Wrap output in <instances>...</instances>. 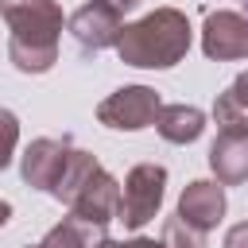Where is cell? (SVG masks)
<instances>
[{
    "mask_svg": "<svg viewBox=\"0 0 248 248\" xmlns=\"http://www.w3.org/2000/svg\"><path fill=\"white\" fill-rule=\"evenodd\" d=\"M8 23V58L19 74H46L58 62L62 8L54 0H0Z\"/></svg>",
    "mask_w": 248,
    "mask_h": 248,
    "instance_id": "obj_1",
    "label": "cell"
},
{
    "mask_svg": "<svg viewBox=\"0 0 248 248\" xmlns=\"http://www.w3.org/2000/svg\"><path fill=\"white\" fill-rule=\"evenodd\" d=\"M190 39H194V27H190L186 12L155 8L143 19L124 27L116 54H120L124 66H136V70H170L186 58Z\"/></svg>",
    "mask_w": 248,
    "mask_h": 248,
    "instance_id": "obj_2",
    "label": "cell"
},
{
    "mask_svg": "<svg viewBox=\"0 0 248 248\" xmlns=\"http://www.w3.org/2000/svg\"><path fill=\"white\" fill-rule=\"evenodd\" d=\"M163 194H167V167L163 163H136L124 174V194H120L124 229H143L147 221H155V213L163 209Z\"/></svg>",
    "mask_w": 248,
    "mask_h": 248,
    "instance_id": "obj_3",
    "label": "cell"
},
{
    "mask_svg": "<svg viewBox=\"0 0 248 248\" xmlns=\"http://www.w3.org/2000/svg\"><path fill=\"white\" fill-rule=\"evenodd\" d=\"M159 108H163V101L151 85H124L97 105V120L116 132H140L159 120Z\"/></svg>",
    "mask_w": 248,
    "mask_h": 248,
    "instance_id": "obj_4",
    "label": "cell"
},
{
    "mask_svg": "<svg viewBox=\"0 0 248 248\" xmlns=\"http://www.w3.org/2000/svg\"><path fill=\"white\" fill-rule=\"evenodd\" d=\"M202 50L213 62H240L248 58V8H217L202 23Z\"/></svg>",
    "mask_w": 248,
    "mask_h": 248,
    "instance_id": "obj_5",
    "label": "cell"
},
{
    "mask_svg": "<svg viewBox=\"0 0 248 248\" xmlns=\"http://www.w3.org/2000/svg\"><path fill=\"white\" fill-rule=\"evenodd\" d=\"M70 35L78 39L81 50H105V46H116L120 35H124V12L112 8L108 0H85L74 16H70Z\"/></svg>",
    "mask_w": 248,
    "mask_h": 248,
    "instance_id": "obj_6",
    "label": "cell"
},
{
    "mask_svg": "<svg viewBox=\"0 0 248 248\" xmlns=\"http://www.w3.org/2000/svg\"><path fill=\"white\" fill-rule=\"evenodd\" d=\"M70 151H74V143H70V136H43V140H31L27 143V151H23V163H19V170H23V182L31 186V190H54L58 186V178H62V170H66V159H70Z\"/></svg>",
    "mask_w": 248,
    "mask_h": 248,
    "instance_id": "obj_7",
    "label": "cell"
},
{
    "mask_svg": "<svg viewBox=\"0 0 248 248\" xmlns=\"http://www.w3.org/2000/svg\"><path fill=\"white\" fill-rule=\"evenodd\" d=\"M209 170L221 186L248 182V128H217L209 143Z\"/></svg>",
    "mask_w": 248,
    "mask_h": 248,
    "instance_id": "obj_8",
    "label": "cell"
},
{
    "mask_svg": "<svg viewBox=\"0 0 248 248\" xmlns=\"http://www.w3.org/2000/svg\"><path fill=\"white\" fill-rule=\"evenodd\" d=\"M120 194H124V186L101 167V170L81 186V194L70 202V209H74L78 217H85V221L108 225V221H120Z\"/></svg>",
    "mask_w": 248,
    "mask_h": 248,
    "instance_id": "obj_9",
    "label": "cell"
},
{
    "mask_svg": "<svg viewBox=\"0 0 248 248\" xmlns=\"http://www.w3.org/2000/svg\"><path fill=\"white\" fill-rule=\"evenodd\" d=\"M225 209H229V202H225V186H221V182L194 178V182H186L182 194H178V213H182L190 225L205 229V232L221 225Z\"/></svg>",
    "mask_w": 248,
    "mask_h": 248,
    "instance_id": "obj_10",
    "label": "cell"
},
{
    "mask_svg": "<svg viewBox=\"0 0 248 248\" xmlns=\"http://www.w3.org/2000/svg\"><path fill=\"white\" fill-rule=\"evenodd\" d=\"M155 128L167 143H194L205 132V112L194 105H163Z\"/></svg>",
    "mask_w": 248,
    "mask_h": 248,
    "instance_id": "obj_11",
    "label": "cell"
},
{
    "mask_svg": "<svg viewBox=\"0 0 248 248\" xmlns=\"http://www.w3.org/2000/svg\"><path fill=\"white\" fill-rule=\"evenodd\" d=\"M101 240H105V225L85 221V217H78V213L70 209V217H62L39 244H43V248H97Z\"/></svg>",
    "mask_w": 248,
    "mask_h": 248,
    "instance_id": "obj_12",
    "label": "cell"
},
{
    "mask_svg": "<svg viewBox=\"0 0 248 248\" xmlns=\"http://www.w3.org/2000/svg\"><path fill=\"white\" fill-rule=\"evenodd\" d=\"M101 170V163H97V155H89V151H70V159H66V170H62V178H58V186L50 190V198H58L62 205H70L78 194H81V186L93 178Z\"/></svg>",
    "mask_w": 248,
    "mask_h": 248,
    "instance_id": "obj_13",
    "label": "cell"
},
{
    "mask_svg": "<svg viewBox=\"0 0 248 248\" xmlns=\"http://www.w3.org/2000/svg\"><path fill=\"white\" fill-rule=\"evenodd\" d=\"M163 240H167L170 248H209V244H205V229L190 225L182 213L167 217V225H163Z\"/></svg>",
    "mask_w": 248,
    "mask_h": 248,
    "instance_id": "obj_14",
    "label": "cell"
},
{
    "mask_svg": "<svg viewBox=\"0 0 248 248\" xmlns=\"http://www.w3.org/2000/svg\"><path fill=\"white\" fill-rule=\"evenodd\" d=\"M213 120H217V128H248V108L240 101H232V93L225 89L213 101Z\"/></svg>",
    "mask_w": 248,
    "mask_h": 248,
    "instance_id": "obj_15",
    "label": "cell"
},
{
    "mask_svg": "<svg viewBox=\"0 0 248 248\" xmlns=\"http://www.w3.org/2000/svg\"><path fill=\"white\" fill-rule=\"evenodd\" d=\"M221 248H248V221L232 225V229L225 232V244H221Z\"/></svg>",
    "mask_w": 248,
    "mask_h": 248,
    "instance_id": "obj_16",
    "label": "cell"
},
{
    "mask_svg": "<svg viewBox=\"0 0 248 248\" xmlns=\"http://www.w3.org/2000/svg\"><path fill=\"white\" fill-rule=\"evenodd\" d=\"M229 93H232V101H240V105L248 108V70L232 78V85H229Z\"/></svg>",
    "mask_w": 248,
    "mask_h": 248,
    "instance_id": "obj_17",
    "label": "cell"
},
{
    "mask_svg": "<svg viewBox=\"0 0 248 248\" xmlns=\"http://www.w3.org/2000/svg\"><path fill=\"white\" fill-rule=\"evenodd\" d=\"M124 248H170L167 240H151V236H132V240H124Z\"/></svg>",
    "mask_w": 248,
    "mask_h": 248,
    "instance_id": "obj_18",
    "label": "cell"
},
{
    "mask_svg": "<svg viewBox=\"0 0 248 248\" xmlns=\"http://www.w3.org/2000/svg\"><path fill=\"white\" fill-rule=\"evenodd\" d=\"M112 8H120V12H132V8H140V0H108Z\"/></svg>",
    "mask_w": 248,
    "mask_h": 248,
    "instance_id": "obj_19",
    "label": "cell"
},
{
    "mask_svg": "<svg viewBox=\"0 0 248 248\" xmlns=\"http://www.w3.org/2000/svg\"><path fill=\"white\" fill-rule=\"evenodd\" d=\"M97 248H124V244H116V240H108V236H105V240H101Z\"/></svg>",
    "mask_w": 248,
    "mask_h": 248,
    "instance_id": "obj_20",
    "label": "cell"
},
{
    "mask_svg": "<svg viewBox=\"0 0 248 248\" xmlns=\"http://www.w3.org/2000/svg\"><path fill=\"white\" fill-rule=\"evenodd\" d=\"M23 248H43V244H23Z\"/></svg>",
    "mask_w": 248,
    "mask_h": 248,
    "instance_id": "obj_21",
    "label": "cell"
}]
</instances>
